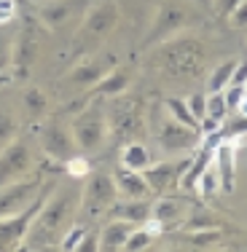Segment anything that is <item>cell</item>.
<instances>
[{"label":"cell","instance_id":"cell-2","mask_svg":"<svg viewBox=\"0 0 247 252\" xmlns=\"http://www.w3.org/2000/svg\"><path fill=\"white\" fill-rule=\"evenodd\" d=\"M204 57H207V49L202 40L175 35L164 43H156L153 54H150V64L170 75L196 78L204 67Z\"/></svg>","mask_w":247,"mask_h":252},{"label":"cell","instance_id":"cell-17","mask_svg":"<svg viewBox=\"0 0 247 252\" xmlns=\"http://www.w3.org/2000/svg\"><path fill=\"white\" fill-rule=\"evenodd\" d=\"M132 83V73L126 67H116V70H107L105 75L100 78L97 83H94L92 89H89L86 94H83V99H92V97H100V99H110V97H118V94H124L126 89H129Z\"/></svg>","mask_w":247,"mask_h":252},{"label":"cell","instance_id":"cell-11","mask_svg":"<svg viewBox=\"0 0 247 252\" xmlns=\"http://www.w3.org/2000/svg\"><path fill=\"white\" fill-rule=\"evenodd\" d=\"M40 140V148H43V153L49 156L51 161H68L75 156V140H73V129H70L65 121H59V118H54V121L43 124V129H40L38 134Z\"/></svg>","mask_w":247,"mask_h":252},{"label":"cell","instance_id":"cell-40","mask_svg":"<svg viewBox=\"0 0 247 252\" xmlns=\"http://www.w3.org/2000/svg\"><path fill=\"white\" fill-rule=\"evenodd\" d=\"M16 16V0H0V25H8Z\"/></svg>","mask_w":247,"mask_h":252},{"label":"cell","instance_id":"cell-31","mask_svg":"<svg viewBox=\"0 0 247 252\" xmlns=\"http://www.w3.org/2000/svg\"><path fill=\"white\" fill-rule=\"evenodd\" d=\"M228 105H226V97H223V92H210L207 94V118H212V121L223 124V118L228 116Z\"/></svg>","mask_w":247,"mask_h":252},{"label":"cell","instance_id":"cell-32","mask_svg":"<svg viewBox=\"0 0 247 252\" xmlns=\"http://www.w3.org/2000/svg\"><path fill=\"white\" fill-rule=\"evenodd\" d=\"M83 233H86V225L73 223V225L68 228V231L62 233V239H59L57 247H59V250H75V247H78V242L83 239Z\"/></svg>","mask_w":247,"mask_h":252},{"label":"cell","instance_id":"cell-22","mask_svg":"<svg viewBox=\"0 0 247 252\" xmlns=\"http://www.w3.org/2000/svg\"><path fill=\"white\" fill-rule=\"evenodd\" d=\"M132 228H135V225L126 223V220L110 218V223H105V228L97 233V236H100V250L102 252H118V250H124V244H126V239H129Z\"/></svg>","mask_w":247,"mask_h":252},{"label":"cell","instance_id":"cell-37","mask_svg":"<svg viewBox=\"0 0 247 252\" xmlns=\"http://www.w3.org/2000/svg\"><path fill=\"white\" fill-rule=\"evenodd\" d=\"M228 22H231V27H237V30H247V0H242V3L228 14Z\"/></svg>","mask_w":247,"mask_h":252},{"label":"cell","instance_id":"cell-21","mask_svg":"<svg viewBox=\"0 0 247 252\" xmlns=\"http://www.w3.org/2000/svg\"><path fill=\"white\" fill-rule=\"evenodd\" d=\"M107 212L116 220H126V223H132V225H142L145 220H150L153 201H148V199H121V201H113V207L107 209Z\"/></svg>","mask_w":247,"mask_h":252},{"label":"cell","instance_id":"cell-35","mask_svg":"<svg viewBox=\"0 0 247 252\" xmlns=\"http://www.w3.org/2000/svg\"><path fill=\"white\" fill-rule=\"evenodd\" d=\"M185 102H188V110L194 113L196 121H202V118L207 116V94H202V92H199V94H191Z\"/></svg>","mask_w":247,"mask_h":252},{"label":"cell","instance_id":"cell-30","mask_svg":"<svg viewBox=\"0 0 247 252\" xmlns=\"http://www.w3.org/2000/svg\"><path fill=\"white\" fill-rule=\"evenodd\" d=\"M215 190H220V180H218V172H215L212 161H210L207 169L202 172V177H199V183H196V193L202 196V199H210Z\"/></svg>","mask_w":247,"mask_h":252},{"label":"cell","instance_id":"cell-23","mask_svg":"<svg viewBox=\"0 0 247 252\" xmlns=\"http://www.w3.org/2000/svg\"><path fill=\"white\" fill-rule=\"evenodd\" d=\"M245 134H247V116L234 113V116L223 118V124L212 131V134H204L202 142H204V145H210V148H215V142L223 140V137H245Z\"/></svg>","mask_w":247,"mask_h":252},{"label":"cell","instance_id":"cell-3","mask_svg":"<svg viewBox=\"0 0 247 252\" xmlns=\"http://www.w3.org/2000/svg\"><path fill=\"white\" fill-rule=\"evenodd\" d=\"M118 25V3L116 0H97L89 5L86 16H83L81 27H78L73 38V57L81 59L92 54L97 46H102L113 35Z\"/></svg>","mask_w":247,"mask_h":252},{"label":"cell","instance_id":"cell-8","mask_svg":"<svg viewBox=\"0 0 247 252\" xmlns=\"http://www.w3.org/2000/svg\"><path fill=\"white\" fill-rule=\"evenodd\" d=\"M202 131L194 129V126H185L180 121H175L172 116L164 113V121L159 126V134H156V142H159V151L167 156L175 153H194L199 145H202Z\"/></svg>","mask_w":247,"mask_h":252},{"label":"cell","instance_id":"cell-25","mask_svg":"<svg viewBox=\"0 0 247 252\" xmlns=\"http://www.w3.org/2000/svg\"><path fill=\"white\" fill-rule=\"evenodd\" d=\"M153 164V156H150V151L142 142H126L124 151H121V166H126V169H135V172H145L148 166Z\"/></svg>","mask_w":247,"mask_h":252},{"label":"cell","instance_id":"cell-19","mask_svg":"<svg viewBox=\"0 0 247 252\" xmlns=\"http://www.w3.org/2000/svg\"><path fill=\"white\" fill-rule=\"evenodd\" d=\"M83 0H40L38 5V16L46 27L57 30V27H65L70 22V16L75 14V8L81 5Z\"/></svg>","mask_w":247,"mask_h":252},{"label":"cell","instance_id":"cell-36","mask_svg":"<svg viewBox=\"0 0 247 252\" xmlns=\"http://www.w3.org/2000/svg\"><path fill=\"white\" fill-rule=\"evenodd\" d=\"M11 51H14V40H8L0 32V73L11 70Z\"/></svg>","mask_w":247,"mask_h":252},{"label":"cell","instance_id":"cell-43","mask_svg":"<svg viewBox=\"0 0 247 252\" xmlns=\"http://www.w3.org/2000/svg\"><path fill=\"white\" fill-rule=\"evenodd\" d=\"M35 3H40V0H35Z\"/></svg>","mask_w":247,"mask_h":252},{"label":"cell","instance_id":"cell-33","mask_svg":"<svg viewBox=\"0 0 247 252\" xmlns=\"http://www.w3.org/2000/svg\"><path fill=\"white\" fill-rule=\"evenodd\" d=\"M65 172H68L70 177H86L89 172H92V166H89L86 156H73V158L65 161Z\"/></svg>","mask_w":247,"mask_h":252},{"label":"cell","instance_id":"cell-6","mask_svg":"<svg viewBox=\"0 0 247 252\" xmlns=\"http://www.w3.org/2000/svg\"><path fill=\"white\" fill-rule=\"evenodd\" d=\"M54 185L57 183H43L40 190L35 193V199L27 204L25 209H19L16 215H8V218L0 220V252H11V250H22V242H25L33 220L38 218L40 207L46 204V199L51 196Z\"/></svg>","mask_w":247,"mask_h":252},{"label":"cell","instance_id":"cell-7","mask_svg":"<svg viewBox=\"0 0 247 252\" xmlns=\"http://www.w3.org/2000/svg\"><path fill=\"white\" fill-rule=\"evenodd\" d=\"M191 19H194V14H191V8L185 3H180V0H161L153 25L148 27V35L142 38V49H150L153 43H164V40L180 35L191 25Z\"/></svg>","mask_w":247,"mask_h":252},{"label":"cell","instance_id":"cell-27","mask_svg":"<svg viewBox=\"0 0 247 252\" xmlns=\"http://www.w3.org/2000/svg\"><path fill=\"white\" fill-rule=\"evenodd\" d=\"M234 70H237V59H226V62H220L207 78V94L210 92H223V89L231 83Z\"/></svg>","mask_w":247,"mask_h":252},{"label":"cell","instance_id":"cell-12","mask_svg":"<svg viewBox=\"0 0 247 252\" xmlns=\"http://www.w3.org/2000/svg\"><path fill=\"white\" fill-rule=\"evenodd\" d=\"M43 185V177H30V180H14V183L0 185V220L16 215L19 209H25L30 201L35 199V193Z\"/></svg>","mask_w":247,"mask_h":252},{"label":"cell","instance_id":"cell-24","mask_svg":"<svg viewBox=\"0 0 247 252\" xmlns=\"http://www.w3.org/2000/svg\"><path fill=\"white\" fill-rule=\"evenodd\" d=\"M180 242L188 250H212L218 242H223V231L215 228H199V231H180Z\"/></svg>","mask_w":247,"mask_h":252},{"label":"cell","instance_id":"cell-42","mask_svg":"<svg viewBox=\"0 0 247 252\" xmlns=\"http://www.w3.org/2000/svg\"><path fill=\"white\" fill-rule=\"evenodd\" d=\"M237 113H239V116H247V89H245L242 99H239V105H237Z\"/></svg>","mask_w":247,"mask_h":252},{"label":"cell","instance_id":"cell-10","mask_svg":"<svg viewBox=\"0 0 247 252\" xmlns=\"http://www.w3.org/2000/svg\"><path fill=\"white\" fill-rule=\"evenodd\" d=\"M191 158L194 156H185V158H164V161H153L142 177H145L150 193L161 196V193H170L172 188H180V180H183L185 169H188Z\"/></svg>","mask_w":247,"mask_h":252},{"label":"cell","instance_id":"cell-14","mask_svg":"<svg viewBox=\"0 0 247 252\" xmlns=\"http://www.w3.org/2000/svg\"><path fill=\"white\" fill-rule=\"evenodd\" d=\"M30 164H33V156H30V145L19 137L8 142L0 153V185L5 183H14L22 175H27Z\"/></svg>","mask_w":247,"mask_h":252},{"label":"cell","instance_id":"cell-15","mask_svg":"<svg viewBox=\"0 0 247 252\" xmlns=\"http://www.w3.org/2000/svg\"><path fill=\"white\" fill-rule=\"evenodd\" d=\"M188 215H191V207H188L185 199L172 196V193L170 196L161 193V199L153 201V212H150V218L161 225V233H164V231H177V228L188 220Z\"/></svg>","mask_w":247,"mask_h":252},{"label":"cell","instance_id":"cell-18","mask_svg":"<svg viewBox=\"0 0 247 252\" xmlns=\"http://www.w3.org/2000/svg\"><path fill=\"white\" fill-rule=\"evenodd\" d=\"M35 49H38V40H35L33 30L19 32V38L14 40V51H11V70L14 78H25L30 73V64L35 59Z\"/></svg>","mask_w":247,"mask_h":252},{"label":"cell","instance_id":"cell-16","mask_svg":"<svg viewBox=\"0 0 247 252\" xmlns=\"http://www.w3.org/2000/svg\"><path fill=\"white\" fill-rule=\"evenodd\" d=\"M105 73H107L105 64H102L100 59H94L92 54H86V57H81V59L73 64V67H70V73L65 75L62 81L70 83V86H75V89H81V92L86 94L89 89H92ZM81 102L86 105V99H83V97H81Z\"/></svg>","mask_w":247,"mask_h":252},{"label":"cell","instance_id":"cell-26","mask_svg":"<svg viewBox=\"0 0 247 252\" xmlns=\"http://www.w3.org/2000/svg\"><path fill=\"white\" fill-rule=\"evenodd\" d=\"M49 107H51V102H49V97H46L43 89L30 86L25 92V110H27L30 118H35V121H38V118H46L49 116Z\"/></svg>","mask_w":247,"mask_h":252},{"label":"cell","instance_id":"cell-20","mask_svg":"<svg viewBox=\"0 0 247 252\" xmlns=\"http://www.w3.org/2000/svg\"><path fill=\"white\" fill-rule=\"evenodd\" d=\"M113 183H116V193L121 199H148L150 196V188H148L145 177H142V172L118 166L113 172Z\"/></svg>","mask_w":247,"mask_h":252},{"label":"cell","instance_id":"cell-29","mask_svg":"<svg viewBox=\"0 0 247 252\" xmlns=\"http://www.w3.org/2000/svg\"><path fill=\"white\" fill-rule=\"evenodd\" d=\"M150 244H153V233H150L145 225H135L129 233V239H126V244H124V250L126 252H142V250H148Z\"/></svg>","mask_w":247,"mask_h":252},{"label":"cell","instance_id":"cell-39","mask_svg":"<svg viewBox=\"0 0 247 252\" xmlns=\"http://www.w3.org/2000/svg\"><path fill=\"white\" fill-rule=\"evenodd\" d=\"M94 250H100V236L97 233H83V239L78 242V247H75V252H94Z\"/></svg>","mask_w":247,"mask_h":252},{"label":"cell","instance_id":"cell-13","mask_svg":"<svg viewBox=\"0 0 247 252\" xmlns=\"http://www.w3.org/2000/svg\"><path fill=\"white\" fill-rule=\"evenodd\" d=\"M242 137H223L212 148V166L218 172L220 190L223 193H234L237 185V148Z\"/></svg>","mask_w":247,"mask_h":252},{"label":"cell","instance_id":"cell-9","mask_svg":"<svg viewBox=\"0 0 247 252\" xmlns=\"http://www.w3.org/2000/svg\"><path fill=\"white\" fill-rule=\"evenodd\" d=\"M116 199H118V193H116L113 175H105V172H89L86 185L81 188V204H78V209L86 212V215H100V212H107Z\"/></svg>","mask_w":247,"mask_h":252},{"label":"cell","instance_id":"cell-34","mask_svg":"<svg viewBox=\"0 0 247 252\" xmlns=\"http://www.w3.org/2000/svg\"><path fill=\"white\" fill-rule=\"evenodd\" d=\"M14 137H16V121L8 116V113L0 110V148H5Z\"/></svg>","mask_w":247,"mask_h":252},{"label":"cell","instance_id":"cell-28","mask_svg":"<svg viewBox=\"0 0 247 252\" xmlns=\"http://www.w3.org/2000/svg\"><path fill=\"white\" fill-rule=\"evenodd\" d=\"M164 110H167V116L175 118V121L199 129V121L194 118V113L188 110V102H185V99H180V97H167V99H164Z\"/></svg>","mask_w":247,"mask_h":252},{"label":"cell","instance_id":"cell-41","mask_svg":"<svg viewBox=\"0 0 247 252\" xmlns=\"http://www.w3.org/2000/svg\"><path fill=\"white\" fill-rule=\"evenodd\" d=\"M228 86H245V89H247V59L237 62V70H234L231 83H228Z\"/></svg>","mask_w":247,"mask_h":252},{"label":"cell","instance_id":"cell-5","mask_svg":"<svg viewBox=\"0 0 247 252\" xmlns=\"http://www.w3.org/2000/svg\"><path fill=\"white\" fill-rule=\"evenodd\" d=\"M107 134L116 142H132L137 134L145 131V107L140 99L132 97H110V107H107Z\"/></svg>","mask_w":247,"mask_h":252},{"label":"cell","instance_id":"cell-1","mask_svg":"<svg viewBox=\"0 0 247 252\" xmlns=\"http://www.w3.org/2000/svg\"><path fill=\"white\" fill-rule=\"evenodd\" d=\"M78 204H81V190L65 188V185L62 188L54 185L51 196L46 199V204L40 207V212H38V218H35L33 225H30L22 247L46 250V247H51V244H59L62 233L73 225Z\"/></svg>","mask_w":247,"mask_h":252},{"label":"cell","instance_id":"cell-38","mask_svg":"<svg viewBox=\"0 0 247 252\" xmlns=\"http://www.w3.org/2000/svg\"><path fill=\"white\" fill-rule=\"evenodd\" d=\"M239 3H242V0H212V11L220 19H228V14H231Z\"/></svg>","mask_w":247,"mask_h":252},{"label":"cell","instance_id":"cell-4","mask_svg":"<svg viewBox=\"0 0 247 252\" xmlns=\"http://www.w3.org/2000/svg\"><path fill=\"white\" fill-rule=\"evenodd\" d=\"M75 148L81 153H97L107 140V113L100 97H92L70 124Z\"/></svg>","mask_w":247,"mask_h":252}]
</instances>
